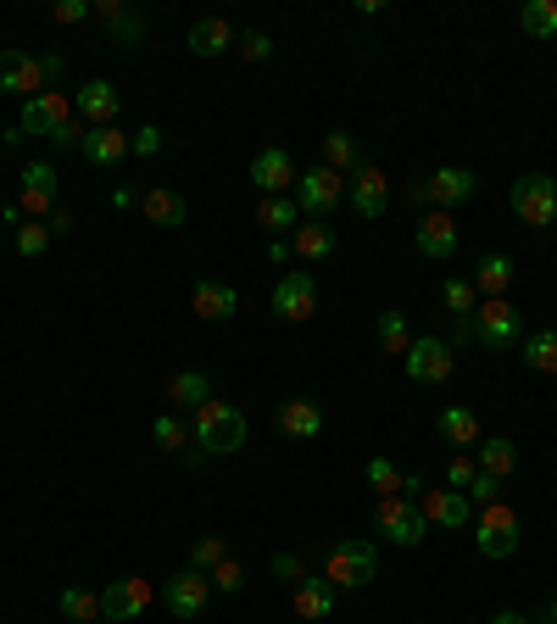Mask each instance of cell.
<instances>
[{"mask_svg": "<svg viewBox=\"0 0 557 624\" xmlns=\"http://www.w3.org/2000/svg\"><path fill=\"white\" fill-rule=\"evenodd\" d=\"M246 435H251V424H246V413L235 407V402H201L196 407V446L207 452V457H229V452H240L246 446Z\"/></svg>", "mask_w": 557, "mask_h": 624, "instance_id": "6da1fadb", "label": "cell"}, {"mask_svg": "<svg viewBox=\"0 0 557 624\" xmlns=\"http://www.w3.org/2000/svg\"><path fill=\"white\" fill-rule=\"evenodd\" d=\"M324 580H329L335 591H362V585H374V580H379V546L362 541V535L335 541L329 557H324Z\"/></svg>", "mask_w": 557, "mask_h": 624, "instance_id": "7a4b0ae2", "label": "cell"}, {"mask_svg": "<svg viewBox=\"0 0 557 624\" xmlns=\"http://www.w3.org/2000/svg\"><path fill=\"white\" fill-rule=\"evenodd\" d=\"M507 201H513V218L524 229H551L557 224V179H546V174H518Z\"/></svg>", "mask_w": 557, "mask_h": 624, "instance_id": "3957f363", "label": "cell"}, {"mask_svg": "<svg viewBox=\"0 0 557 624\" xmlns=\"http://www.w3.org/2000/svg\"><path fill=\"white\" fill-rule=\"evenodd\" d=\"M290 196H296L301 218H318V224H324V218L346 201V179H340L335 168H324V162H318V168L296 174V190H290Z\"/></svg>", "mask_w": 557, "mask_h": 624, "instance_id": "277c9868", "label": "cell"}, {"mask_svg": "<svg viewBox=\"0 0 557 624\" xmlns=\"http://www.w3.org/2000/svg\"><path fill=\"white\" fill-rule=\"evenodd\" d=\"M374 529H379L390 546H418L424 529H429V518H424V507H418L412 496H379V507H374Z\"/></svg>", "mask_w": 557, "mask_h": 624, "instance_id": "5b68a950", "label": "cell"}, {"mask_svg": "<svg viewBox=\"0 0 557 624\" xmlns=\"http://www.w3.org/2000/svg\"><path fill=\"white\" fill-rule=\"evenodd\" d=\"M401 368H407L412 385H446V379L457 374V351H451L440 335H418V340L407 346Z\"/></svg>", "mask_w": 557, "mask_h": 624, "instance_id": "8992f818", "label": "cell"}, {"mask_svg": "<svg viewBox=\"0 0 557 624\" xmlns=\"http://www.w3.org/2000/svg\"><path fill=\"white\" fill-rule=\"evenodd\" d=\"M273 313L285 318V324H307L312 313H318V279H312V268H290V274H279V285H273Z\"/></svg>", "mask_w": 557, "mask_h": 624, "instance_id": "52a82bcc", "label": "cell"}, {"mask_svg": "<svg viewBox=\"0 0 557 624\" xmlns=\"http://www.w3.org/2000/svg\"><path fill=\"white\" fill-rule=\"evenodd\" d=\"M62 123H73V101L62 96V90H46V96H34V101H23V112H18V135L23 140H51Z\"/></svg>", "mask_w": 557, "mask_h": 624, "instance_id": "ba28073f", "label": "cell"}, {"mask_svg": "<svg viewBox=\"0 0 557 624\" xmlns=\"http://www.w3.org/2000/svg\"><path fill=\"white\" fill-rule=\"evenodd\" d=\"M474 318H479V346H490V351H513V346L524 340V313H518L507 296L474 307Z\"/></svg>", "mask_w": 557, "mask_h": 624, "instance_id": "9c48e42d", "label": "cell"}, {"mask_svg": "<svg viewBox=\"0 0 557 624\" xmlns=\"http://www.w3.org/2000/svg\"><path fill=\"white\" fill-rule=\"evenodd\" d=\"M474 541H479V552H485V557H513V552H518V513H513L507 502L479 507Z\"/></svg>", "mask_w": 557, "mask_h": 624, "instance_id": "30bf717a", "label": "cell"}, {"mask_svg": "<svg viewBox=\"0 0 557 624\" xmlns=\"http://www.w3.org/2000/svg\"><path fill=\"white\" fill-rule=\"evenodd\" d=\"M57 185H62V174H57V162H29L23 168V179H18V207H23V218L34 212V218H51L57 212Z\"/></svg>", "mask_w": 557, "mask_h": 624, "instance_id": "8fae6325", "label": "cell"}, {"mask_svg": "<svg viewBox=\"0 0 557 624\" xmlns=\"http://www.w3.org/2000/svg\"><path fill=\"white\" fill-rule=\"evenodd\" d=\"M162 602H168L173 618H201L207 602H212V580H207L201 568H179V574L162 585Z\"/></svg>", "mask_w": 557, "mask_h": 624, "instance_id": "7c38bea8", "label": "cell"}, {"mask_svg": "<svg viewBox=\"0 0 557 624\" xmlns=\"http://www.w3.org/2000/svg\"><path fill=\"white\" fill-rule=\"evenodd\" d=\"M151 607V585L140 580V574H123V580H112L107 591H101V624H129V618H140Z\"/></svg>", "mask_w": 557, "mask_h": 624, "instance_id": "4fadbf2b", "label": "cell"}, {"mask_svg": "<svg viewBox=\"0 0 557 624\" xmlns=\"http://www.w3.org/2000/svg\"><path fill=\"white\" fill-rule=\"evenodd\" d=\"M346 207H351L357 218H368V224H374V218H385V207H390V179H385L379 168H368V162H362V168L346 179Z\"/></svg>", "mask_w": 557, "mask_h": 624, "instance_id": "5bb4252c", "label": "cell"}, {"mask_svg": "<svg viewBox=\"0 0 557 624\" xmlns=\"http://www.w3.org/2000/svg\"><path fill=\"white\" fill-rule=\"evenodd\" d=\"M0 90H7V96H23V101H34V96H46L51 85H46V73H40V62H34L29 51L7 46V51H0Z\"/></svg>", "mask_w": 557, "mask_h": 624, "instance_id": "9a60e30c", "label": "cell"}, {"mask_svg": "<svg viewBox=\"0 0 557 624\" xmlns=\"http://www.w3.org/2000/svg\"><path fill=\"white\" fill-rule=\"evenodd\" d=\"M412 246H418V257H429V263H446L451 251H457V218L451 212H424L418 218V229H412Z\"/></svg>", "mask_w": 557, "mask_h": 624, "instance_id": "2e32d148", "label": "cell"}, {"mask_svg": "<svg viewBox=\"0 0 557 624\" xmlns=\"http://www.w3.org/2000/svg\"><path fill=\"white\" fill-rule=\"evenodd\" d=\"M251 185H257L262 196H285V190H296V162H290V151H285V146L257 151V157H251Z\"/></svg>", "mask_w": 557, "mask_h": 624, "instance_id": "e0dca14e", "label": "cell"}, {"mask_svg": "<svg viewBox=\"0 0 557 624\" xmlns=\"http://www.w3.org/2000/svg\"><path fill=\"white\" fill-rule=\"evenodd\" d=\"M118 107H123V101H118V85H107V79H90V85L73 96V112H79L90 129H112V123H118Z\"/></svg>", "mask_w": 557, "mask_h": 624, "instance_id": "ac0fdd59", "label": "cell"}, {"mask_svg": "<svg viewBox=\"0 0 557 624\" xmlns=\"http://www.w3.org/2000/svg\"><path fill=\"white\" fill-rule=\"evenodd\" d=\"M135 151H129V135L112 123V129H84V162H96L101 174H118L123 162H129Z\"/></svg>", "mask_w": 557, "mask_h": 624, "instance_id": "d6986e66", "label": "cell"}, {"mask_svg": "<svg viewBox=\"0 0 557 624\" xmlns=\"http://www.w3.org/2000/svg\"><path fill=\"white\" fill-rule=\"evenodd\" d=\"M418 507H424V518H429V524H446V529H462V524L474 518V502H468L462 491H451V485L424 491V496H418Z\"/></svg>", "mask_w": 557, "mask_h": 624, "instance_id": "ffe728a7", "label": "cell"}, {"mask_svg": "<svg viewBox=\"0 0 557 624\" xmlns=\"http://www.w3.org/2000/svg\"><path fill=\"white\" fill-rule=\"evenodd\" d=\"M424 185H429V201H435L440 212H451V207H462V201H468V196L479 190V179H474L468 168H435V174H429Z\"/></svg>", "mask_w": 557, "mask_h": 624, "instance_id": "44dd1931", "label": "cell"}, {"mask_svg": "<svg viewBox=\"0 0 557 624\" xmlns=\"http://www.w3.org/2000/svg\"><path fill=\"white\" fill-rule=\"evenodd\" d=\"M140 212H146L157 229H185V224H190V201H185L179 190H168V185L146 190V196H140Z\"/></svg>", "mask_w": 557, "mask_h": 624, "instance_id": "7402d4cb", "label": "cell"}, {"mask_svg": "<svg viewBox=\"0 0 557 624\" xmlns=\"http://www.w3.org/2000/svg\"><path fill=\"white\" fill-rule=\"evenodd\" d=\"M196 313H201L207 324H223V318L240 313V290H235L229 279H196Z\"/></svg>", "mask_w": 557, "mask_h": 624, "instance_id": "603a6c76", "label": "cell"}, {"mask_svg": "<svg viewBox=\"0 0 557 624\" xmlns=\"http://www.w3.org/2000/svg\"><path fill=\"white\" fill-rule=\"evenodd\" d=\"M96 12H101V23H107L112 46H140V40H146V12L123 7V0H101Z\"/></svg>", "mask_w": 557, "mask_h": 624, "instance_id": "cb8c5ba5", "label": "cell"}, {"mask_svg": "<svg viewBox=\"0 0 557 624\" xmlns=\"http://www.w3.org/2000/svg\"><path fill=\"white\" fill-rule=\"evenodd\" d=\"M279 429H285L290 440H318V435H324V407L307 402V396H296V402L279 407Z\"/></svg>", "mask_w": 557, "mask_h": 624, "instance_id": "d4e9b609", "label": "cell"}, {"mask_svg": "<svg viewBox=\"0 0 557 624\" xmlns=\"http://www.w3.org/2000/svg\"><path fill=\"white\" fill-rule=\"evenodd\" d=\"M335 602H340V591H335L324 574H307V580L296 585V613L312 618V624H324V618L335 613Z\"/></svg>", "mask_w": 557, "mask_h": 624, "instance_id": "484cf974", "label": "cell"}, {"mask_svg": "<svg viewBox=\"0 0 557 624\" xmlns=\"http://www.w3.org/2000/svg\"><path fill=\"white\" fill-rule=\"evenodd\" d=\"M235 40H240V34H235L223 18H201V23H190V57H201V62L223 57Z\"/></svg>", "mask_w": 557, "mask_h": 624, "instance_id": "4316f807", "label": "cell"}, {"mask_svg": "<svg viewBox=\"0 0 557 624\" xmlns=\"http://www.w3.org/2000/svg\"><path fill=\"white\" fill-rule=\"evenodd\" d=\"M468 285H474V290H485L490 301H501V296H507V285H513V257H507V251H485Z\"/></svg>", "mask_w": 557, "mask_h": 624, "instance_id": "83f0119b", "label": "cell"}, {"mask_svg": "<svg viewBox=\"0 0 557 624\" xmlns=\"http://www.w3.org/2000/svg\"><path fill=\"white\" fill-rule=\"evenodd\" d=\"M257 224H262L273 240L296 235V224H301V207H296V196H262V207H257Z\"/></svg>", "mask_w": 557, "mask_h": 624, "instance_id": "f1b7e54d", "label": "cell"}, {"mask_svg": "<svg viewBox=\"0 0 557 624\" xmlns=\"http://www.w3.org/2000/svg\"><path fill=\"white\" fill-rule=\"evenodd\" d=\"M290 251H296V257H307V263H324V257H335V229H329V224H318V218H307V224H296Z\"/></svg>", "mask_w": 557, "mask_h": 624, "instance_id": "f546056e", "label": "cell"}, {"mask_svg": "<svg viewBox=\"0 0 557 624\" xmlns=\"http://www.w3.org/2000/svg\"><path fill=\"white\" fill-rule=\"evenodd\" d=\"M168 402H173L179 413H196L201 402H212V379H207L201 368H185V374L168 379Z\"/></svg>", "mask_w": 557, "mask_h": 624, "instance_id": "4dcf8cb0", "label": "cell"}, {"mask_svg": "<svg viewBox=\"0 0 557 624\" xmlns=\"http://www.w3.org/2000/svg\"><path fill=\"white\" fill-rule=\"evenodd\" d=\"M435 429H440V440L446 446H479V418L468 413V407H440V418H435Z\"/></svg>", "mask_w": 557, "mask_h": 624, "instance_id": "1f68e13d", "label": "cell"}, {"mask_svg": "<svg viewBox=\"0 0 557 624\" xmlns=\"http://www.w3.org/2000/svg\"><path fill=\"white\" fill-rule=\"evenodd\" d=\"M474 463H479V474H496V479H507V474L518 468V446H513L507 435H490V440H479Z\"/></svg>", "mask_w": 557, "mask_h": 624, "instance_id": "d6a6232c", "label": "cell"}, {"mask_svg": "<svg viewBox=\"0 0 557 624\" xmlns=\"http://www.w3.org/2000/svg\"><path fill=\"white\" fill-rule=\"evenodd\" d=\"M518 351H524V368H529V374H557V329L524 335Z\"/></svg>", "mask_w": 557, "mask_h": 624, "instance_id": "836d02e7", "label": "cell"}, {"mask_svg": "<svg viewBox=\"0 0 557 624\" xmlns=\"http://www.w3.org/2000/svg\"><path fill=\"white\" fill-rule=\"evenodd\" d=\"M518 23H524V34H535V40H557V0H524Z\"/></svg>", "mask_w": 557, "mask_h": 624, "instance_id": "e575fe53", "label": "cell"}, {"mask_svg": "<svg viewBox=\"0 0 557 624\" xmlns=\"http://www.w3.org/2000/svg\"><path fill=\"white\" fill-rule=\"evenodd\" d=\"M324 168H335L340 179H351V174L362 168V162H357V140H351V135H340V129H335V135H324Z\"/></svg>", "mask_w": 557, "mask_h": 624, "instance_id": "d590c367", "label": "cell"}, {"mask_svg": "<svg viewBox=\"0 0 557 624\" xmlns=\"http://www.w3.org/2000/svg\"><path fill=\"white\" fill-rule=\"evenodd\" d=\"M57 607H62L73 624H101V596L84 591V585H68V591L57 596Z\"/></svg>", "mask_w": 557, "mask_h": 624, "instance_id": "8d00e7d4", "label": "cell"}, {"mask_svg": "<svg viewBox=\"0 0 557 624\" xmlns=\"http://www.w3.org/2000/svg\"><path fill=\"white\" fill-rule=\"evenodd\" d=\"M374 335H379V346H385L390 357H407V346H412V335H407V318H401L396 307H385V313H379Z\"/></svg>", "mask_w": 557, "mask_h": 624, "instance_id": "74e56055", "label": "cell"}, {"mask_svg": "<svg viewBox=\"0 0 557 624\" xmlns=\"http://www.w3.org/2000/svg\"><path fill=\"white\" fill-rule=\"evenodd\" d=\"M190 435H196V429H190L179 413H162V418L151 424V440H157L162 452H190Z\"/></svg>", "mask_w": 557, "mask_h": 624, "instance_id": "f35d334b", "label": "cell"}, {"mask_svg": "<svg viewBox=\"0 0 557 624\" xmlns=\"http://www.w3.org/2000/svg\"><path fill=\"white\" fill-rule=\"evenodd\" d=\"M368 491H379V496H401V485H407V474L390 463V457H368Z\"/></svg>", "mask_w": 557, "mask_h": 624, "instance_id": "ab89813d", "label": "cell"}, {"mask_svg": "<svg viewBox=\"0 0 557 624\" xmlns=\"http://www.w3.org/2000/svg\"><path fill=\"white\" fill-rule=\"evenodd\" d=\"M440 301H446L451 318H462V313H474V285H468V279H446V285H440Z\"/></svg>", "mask_w": 557, "mask_h": 624, "instance_id": "60d3db41", "label": "cell"}, {"mask_svg": "<svg viewBox=\"0 0 557 624\" xmlns=\"http://www.w3.org/2000/svg\"><path fill=\"white\" fill-rule=\"evenodd\" d=\"M223 557H229V552H223V541H218V535H201V541L190 546V568H201V574H212Z\"/></svg>", "mask_w": 557, "mask_h": 624, "instance_id": "b9f144b4", "label": "cell"}, {"mask_svg": "<svg viewBox=\"0 0 557 624\" xmlns=\"http://www.w3.org/2000/svg\"><path fill=\"white\" fill-rule=\"evenodd\" d=\"M46 246H51V229L46 224H18V251L23 257H46Z\"/></svg>", "mask_w": 557, "mask_h": 624, "instance_id": "7bdbcfd3", "label": "cell"}, {"mask_svg": "<svg viewBox=\"0 0 557 624\" xmlns=\"http://www.w3.org/2000/svg\"><path fill=\"white\" fill-rule=\"evenodd\" d=\"M235 46H240V57H246V62H268V57H273V40H268L262 29H246Z\"/></svg>", "mask_w": 557, "mask_h": 624, "instance_id": "ee69618b", "label": "cell"}, {"mask_svg": "<svg viewBox=\"0 0 557 624\" xmlns=\"http://www.w3.org/2000/svg\"><path fill=\"white\" fill-rule=\"evenodd\" d=\"M207 580H212V591H229V596H235V591L246 585V568H240L235 557H223V563H218V568H212Z\"/></svg>", "mask_w": 557, "mask_h": 624, "instance_id": "f6af8a7d", "label": "cell"}, {"mask_svg": "<svg viewBox=\"0 0 557 624\" xmlns=\"http://www.w3.org/2000/svg\"><path fill=\"white\" fill-rule=\"evenodd\" d=\"M474 474H479V463H474V457H462V452L446 463V485H451V491H468V485H474Z\"/></svg>", "mask_w": 557, "mask_h": 624, "instance_id": "bcb514c9", "label": "cell"}, {"mask_svg": "<svg viewBox=\"0 0 557 624\" xmlns=\"http://www.w3.org/2000/svg\"><path fill=\"white\" fill-rule=\"evenodd\" d=\"M462 496L479 502V507H490V502H501V479H496V474H474V485H468Z\"/></svg>", "mask_w": 557, "mask_h": 624, "instance_id": "7dc6e473", "label": "cell"}, {"mask_svg": "<svg viewBox=\"0 0 557 624\" xmlns=\"http://www.w3.org/2000/svg\"><path fill=\"white\" fill-rule=\"evenodd\" d=\"M273 580H285V585H301V580H307V563H301L296 552H273Z\"/></svg>", "mask_w": 557, "mask_h": 624, "instance_id": "c3c4849f", "label": "cell"}, {"mask_svg": "<svg viewBox=\"0 0 557 624\" xmlns=\"http://www.w3.org/2000/svg\"><path fill=\"white\" fill-rule=\"evenodd\" d=\"M129 151H135V157H157V151H162V129H157V123L135 129V135H129Z\"/></svg>", "mask_w": 557, "mask_h": 624, "instance_id": "681fc988", "label": "cell"}, {"mask_svg": "<svg viewBox=\"0 0 557 624\" xmlns=\"http://www.w3.org/2000/svg\"><path fill=\"white\" fill-rule=\"evenodd\" d=\"M90 12H96L90 0H57V23H68V29H73V23H84Z\"/></svg>", "mask_w": 557, "mask_h": 624, "instance_id": "f907efd6", "label": "cell"}, {"mask_svg": "<svg viewBox=\"0 0 557 624\" xmlns=\"http://www.w3.org/2000/svg\"><path fill=\"white\" fill-rule=\"evenodd\" d=\"M34 62H40V73H46V85L57 90V85H62V73H68V57H62V51H46V57H34Z\"/></svg>", "mask_w": 557, "mask_h": 624, "instance_id": "816d5d0a", "label": "cell"}, {"mask_svg": "<svg viewBox=\"0 0 557 624\" xmlns=\"http://www.w3.org/2000/svg\"><path fill=\"white\" fill-rule=\"evenodd\" d=\"M462 340H479V318H474V313H462V318H451V340H446V346L457 351Z\"/></svg>", "mask_w": 557, "mask_h": 624, "instance_id": "f5cc1de1", "label": "cell"}, {"mask_svg": "<svg viewBox=\"0 0 557 624\" xmlns=\"http://www.w3.org/2000/svg\"><path fill=\"white\" fill-rule=\"evenodd\" d=\"M51 146H57V151H84V129H79V123H62V129L51 135Z\"/></svg>", "mask_w": 557, "mask_h": 624, "instance_id": "db71d44e", "label": "cell"}, {"mask_svg": "<svg viewBox=\"0 0 557 624\" xmlns=\"http://www.w3.org/2000/svg\"><path fill=\"white\" fill-rule=\"evenodd\" d=\"M112 207H118V212H135V207H140V190H135V185H118Z\"/></svg>", "mask_w": 557, "mask_h": 624, "instance_id": "11a10c76", "label": "cell"}, {"mask_svg": "<svg viewBox=\"0 0 557 624\" xmlns=\"http://www.w3.org/2000/svg\"><path fill=\"white\" fill-rule=\"evenodd\" d=\"M46 229H51V235H73V212H68V207H57V212L46 218Z\"/></svg>", "mask_w": 557, "mask_h": 624, "instance_id": "9f6ffc18", "label": "cell"}, {"mask_svg": "<svg viewBox=\"0 0 557 624\" xmlns=\"http://www.w3.org/2000/svg\"><path fill=\"white\" fill-rule=\"evenodd\" d=\"M290 257H296V251H290V240H273V246H268V263H273V268H285Z\"/></svg>", "mask_w": 557, "mask_h": 624, "instance_id": "6f0895ef", "label": "cell"}, {"mask_svg": "<svg viewBox=\"0 0 557 624\" xmlns=\"http://www.w3.org/2000/svg\"><path fill=\"white\" fill-rule=\"evenodd\" d=\"M0 224H29V218H23V207H18V201H7V207H0Z\"/></svg>", "mask_w": 557, "mask_h": 624, "instance_id": "680465c9", "label": "cell"}, {"mask_svg": "<svg viewBox=\"0 0 557 624\" xmlns=\"http://www.w3.org/2000/svg\"><path fill=\"white\" fill-rule=\"evenodd\" d=\"M412 207H424V212H435V201H429V185H412Z\"/></svg>", "mask_w": 557, "mask_h": 624, "instance_id": "91938a15", "label": "cell"}, {"mask_svg": "<svg viewBox=\"0 0 557 624\" xmlns=\"http://www.w3.org/2000/svg\"><path fill=\"white\" fill-rule=\"evenodd\" d=\"M490 624H529L524 613H513V607H501V613H490Z\"/></svg>", "mask_w": 557, "mask_h": 624, "instance_id": "94428289", "label": "cell"}, {"mask_svg": "<svg viewBox=\"0 0 557 624\" xmlns=\"http://www.w3.org/2000/svg\"><path fill=\"white\" fill-rule=\"evenodd\" d=\"M540 624H557V591H551V602H546V613H540Z\"/></svg>", "mask_w": 557, "mask_h": 624, "instance_id": "6125c7cd", "label": "cell"}, {"mask_svg": "<svg viewBox=\"0 0 557 624\" xmlns=\"http://www.w3.org/2000/svg\"><path fill=\"white\" fill-rule=\"evenodd\" d=\"M0 146H7V140H0Z\"/></svg>", "mask_w": 557, "mask_h": 624, "instance_id": "be15d7a7", "label": "cell"}]
</instances>
